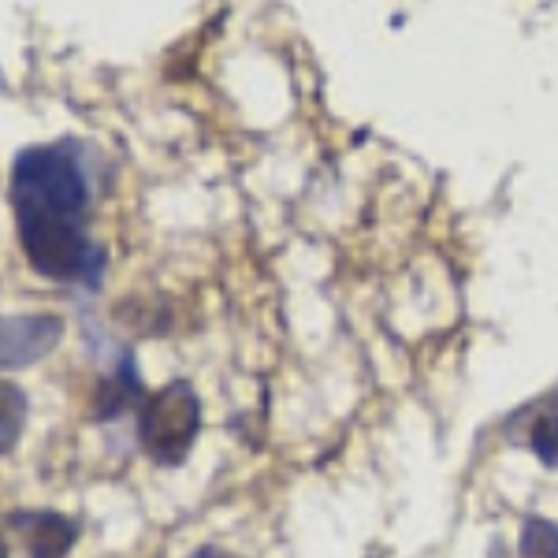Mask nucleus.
<instances>
[{
    "label": "nucleus",
    "instance_id": "6e6552de",
    "mask_svg": "<svg viewBox=\"0 0 558 558\" xmlns=\"http://www.w3.org/2000/svg\"><path fill=\"white\" fill-rule=\"evenodd\" d=\"M518 558H558V525L547 518H525Z\"/></svg>",
    "mask_w": 558,
    "mask_h": 558
},
{
    "label": "nucleus",
    "instance_id": "20e7f679",
    "mask_svg": "<svg viewBox=\"0 0 558 558\" xmlns=\"http://www.w3.org/2000/svg\"><path fill=\"white\" fill-rule=\"evenodd\" d=\"M8 525L20 536L26 558H64L78 539V521L57 510H12Z\"/></svg>",
    "mask_w": 558,
    "mask_h": 558
},
{
    "label": "nucleus",
    "instance_id": "7ed1b4c3",
    "mask_svg": "<svg viewBox=\"0 0 558 558\" xmlns=\"http://www.w3.org/2000/svg\"><path fill=\"white\" fill-rule=\"evenodd\" d=\"M64 339V317L57 313H15L0 317V373L45 362Z\"/></svg>",
    "mask_w": 558,
    "mask_h": 558
},
{
    "label": "nucleus",
    "instance_id": "423d86ee",
    "mask_svg": "<svg viewBox=\"0 0 558 558\" xmlns=\"http://www.w3.org/2000/svg\"><path fill=\"white\" fill-rule=\"evenodd\" d=\"M507 432L518 436L544 465H558V391L544 395L533 407L518 410L510 417Z\"/></svg>",
    "mask_w": 558,
    "mask_h": 558
},
{
    "label": "nucleus",
    "instance_id": "9d476101",
    "mask_svg": "<svg viewBox=\"0 0 558 558\" xmlns=\"http://www.w3.org/2000/svg\"><path fill=\"white\" fill-rule=\"evenodd\" d=\"M0 558H8V551H4V544H0Z\"/></svg>",
    "mask_w": 558,
    "mask_h": 558
},
{
    "label": "nucleus",
    "instance_id": "0eeeda50",
    "mask_svg": "<svg viewBox=\"0 0 558 558\" xmlns=\"http://www.w3.org/2000/svg\"><path fill=\"white\" fill-rule=\"evenodd\" d=\"M26 428V391L12 380H0V454L20 444Z\"/></svg>",
    "mask_w": 558,
    "mask_h": 558
},
{
    "label": "nucleus",
    "instance_id": "f257e3e1",
    "mask_svg": "<svg viewBox=\"0 0 558 558\" xmlns=\"http://www.w3.org/2000/svg\"><path fill=\"white\" fill-rule=\"evenodd\" d=\"M8 197L26 265L49 283L101 291L108 250L89 235L94 149L83 138H57L20 149L12 160Z\"/></svg>",
    "mask_w": 558,
    "mask_h": 558
},
{
    "label": "nucleus",
    "instance_id": "1a4fd4ad",
    "mask_svg": "<svg viewBox=\"0 0 558 558\" xmlns=\"http://www.w3.org/2000/svg\"><path fill=\"white\" fill-rule=\"evenodd\" d=\"M191 558H239V555H231V551H220V547H197V551Z\"/></svg>",
    "mask_w": 558,
    "mask_h": 558
},
{
    "label": "nucleus",
    "instance_id": "f03ea898",
    "mask_svg": "<svg viewBox=\"0 0 558 558\" xmlns=\"http://www.w3.org/2000/svg\"><path fill=\"white\" fill-rule=\"evenodd\" d=\"M202 432V399L191 380H172L149 391L138 407V444L157 465H179Z\"/></svg>",
    "mask_w": 558,
    "mask_h": 558
},
{
    "label": "nucleus",
    "instance_id": "39448f33",
    "mask_svg": "<svg viewBox=\"0 0 558 558\" xmlns=\"http://www.w3.org/2000/svg\"><path fill=\"white\" fill-rule=\"evenodd\" d=\"M142 399H146V384H142L138 362H134L131 350H120L116 365L97 380L94 399H89V417L94 421H116L123 417L128 410H138Z\"/></svg>",
    "mask_w": 558,
    "mask_h": 558
}]
</instances>
